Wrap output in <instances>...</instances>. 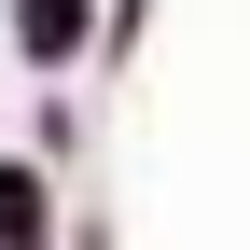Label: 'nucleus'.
<instances>
[{"label":"nucleus","mask_w":250,"mask_h":250,"mask_svg":"<svg viewBox=\"0 0 250 250\" xmlns=\"http://www.w3.org/2000/svg\"><path fill=\"white\" fill-rule=\"evenodd\" d=\"M14 42L56 70V56H83V42H98V14H83V0H14Z\"/></svg>","instance_id":"f257e3e1"},{"label":"nucleus","mask_w":250,"mask_h":250,"mask_svg":"<svg viewBox=\"0 0 250 250\" xmlns=\"http://www.w3.org/2000/svg\"><path fill=\"white\" fill-rule=\"evenodd\" d=\"M56 223H42V181H28V167H0V250H42Z\"/></svg>","instance_id":"f03ea898"}]
</instances>
